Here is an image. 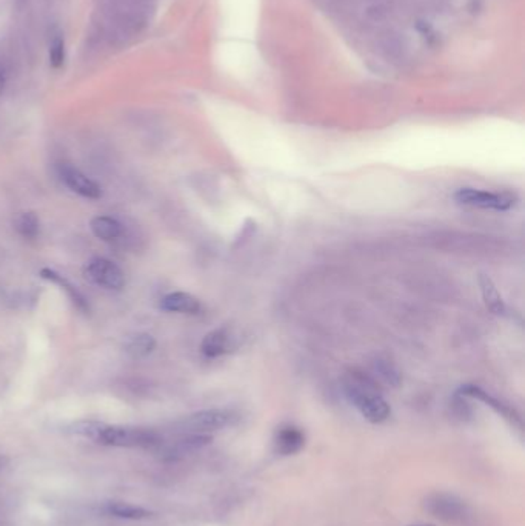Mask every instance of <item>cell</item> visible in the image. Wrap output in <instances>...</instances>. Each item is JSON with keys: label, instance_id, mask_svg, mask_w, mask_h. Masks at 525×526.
I'll list each match as a JSON object with an SVG mask.
<instances>
[{"label": "cell", "instance_id": "1", "mask_svg": "<svg viewBox=\"0 0 525 526\" xmlns=\"http://www.w3.org/2000/svg\"><path fill=\"white\" fill-rule=\"evenodd\" d=\"M73 433L93 438L99 444L117 448H158L162 444L159 434L147 428L116 427L99 422H79Z\"/></svg>", "mask_w": 525, "mask_h": 526}, {"label": "cell", "instance_id": "2", "mask_svg": "<svg viewBox=\"0 0 525 526\" xmlns=\"http://www.w3.org/2000/svg\"><path fill=\"white\" fill-rule=\"evenodd\" d=\"M345 395L368 422L383 423L392 414L378 384L361 371H349L342 378Z\"/></svg>", "mask_w": 525, "mask_h": 526}, {"label": "cell", "instance_id": "3", "mask_svg": "<svg viewBox=\"0 0 525 526\" xmlns=\"http://www.w3.org/2000/svg\"><path fill=\"white\" fill-rule=\"evenodd\" d=\"M239 420V414L231 410H205L186 417L181 423L186 434H210L224 428L233 427Z\"/></svg>", "mask_w": 525, "mask_h": 526}, {"label": "cell", "instance_id": "4", "mask_svg": "<svg viewBox=\"0 0 525 526\" xmlns=\"http://www.w3.org/2000/svg\"><path fill=\"white\" fill-rule=\"evenodd\" d=\"M454 200L460 205H467V207L507 211L516 205L518 196L514 192L509 191L490 192L475 190V188H460L454 192Z\"/></svg>", "mask_w": 525, "mask_h": 526}, {"label": "cell", "instance_id": "5", "mask_svg": "<svg viewBox=\"0 0 525 526\" xmlns=\"http://www.w3.org/2000/svg\"><path fill=\"white\" fill-rule=\"evenodd\" d=\"M85 276L105 290L119 291L125 285V276L122 269L108 259H91L85 267Z\"/></svg>", "mask_w": 525, "mask_h": 526}, {"label": "cell", "instance_id": "6", "mask_svg": "<svg viewBox=\"0 0 525 526\" xmlns=\"http://www.w3.org/2000/svg\"><path fill=\"white\" fill-rule=\"evenodd\" d=\"M426 510L445 522H462L469 515L467 505L453 494L435 493L426 499Z\"/></svg>", "mask_w": 525, "mask_h": 526}, {"label": "cell", "instance_id": "7", "mask_svg": "<svg viewBox=\"0 0 525 526\" xmlns=\"http://www.w3.org/2000/svg\"><path fill=\"white\" fill-rule=\"evenodd\" d=\"M239 335H236L235 329L225 325L220 328L210 331L202 339L201 344V352L207 359H218V357L230 354L231 351L236 350Z\"/></svg>", "mask_w": 525, "mask_h": 526}, {"label": "cell", "instance_id": "8", "mask_svg": "<svg viewBox=\"0 0 525 526\" xmlns=\"http://www.w3.org/2000/svg\"><path fill=\"white\" fill-rule=\"evenodd\" d=\"M57 174L66 187L82 198L99 199L102 196V190L98 183L83 174L82 171L77 170L72 164H66V162L59 164Z\"/></svg>", "mask_w": 525, "mask_h": 526}, {"label": "cell", "instance_id": "9", "mask_svg": "<svg viewBox=\"0 0 525 526\" xmlns=\"http://www.w3.org/2000/svg\"><path fill=\"white\" fill-rule=\"evenodd\" d=\"M210 444H211V437L207 434H186L179 440H176L175 444L167 445V446L159 445L158 448L162 450L164 457H167L168 461H177L185 455L202 450Z\"/></svg>", "mask_w": 525, "mask_h": 526}, {"label": "cell", "instance_id": "10", "mask_svg": "<svg viewBox=\"0 0 525 526\" xmlns=\"http://www.w3.org/2000/svg\"><path fill=\"white\" fill-rule=\"evenodd\" d=\"M458 394L464 395V397H471V399H477V401L479 402H484L486 405L493 408L495 411L501 414V416L505 417L507 420L521 427V417L518 416V412L512 410L509 405H505L503 402L496 399V397L488 394L487 391H484L481 386H477V385H462L460 391H458Z\"/></svg>", "mask_w": 525, "mask_h": 526}, {"label": "cell", "instance_id": "11", "mask_svg": "<svg viewBox=\"0 0 525 526\" xmlns=\"http://www.w3.org/2000/svg\"><path fill=\"white\" fill-rule=\"evenodd\" d=\"M306 446V434L295 425L278 428L274 434V451L280 455H295Z\"/></svg>", "mask_w": 525, "mask_h": 526}, {"label": "cell", "instance_id": "12", "mask_svg": "<svg viewBox=\"0 0 525 526\" xmlns=\"http://www.w3.org/2000/svg\"><path fill=\"white\" fill-rule=\"evenodd\" d=\"M160 308L164 311L176 314H188V316H196L202 311V303L193 296L190 293L184 291H175L167 296L162 297Z\"/></svg>", "mask_w": 525, "mask_h": 526}, {"label": "cell", "instance_id": "13", "mask_svg": "<svg viewBox=\"0 0 525 526\" xmlns=\"http://www.w3.org/2000/svg\"><path fill=\"white\" fill-rule=\"evenodd\" d=\"M154 348H156V339L147 333L128 335L124 342V351L132 359H143V357L150 356Z\"/></svg>", "mask_w": 525, "mask_h": 526}, {"label": "cell", "instance_id": "14", "mask_svg": "<svg viewBox=\"0 0 525 526\" xmlns=\"http://www.w3.org/2000/svg\"><path fill=\"white\" fill-rule=\"evenodd\" d=\"M94 236L102 242H116L122 236V225L108 216H96L90 222Z\"/></svg>", "mask_w": 525, "mask_h": 526}, {"label": "cell", "instance_id": "15", "mask_svg": "<svg viewBox=\"0 0 525 526\" xmlns=\"http://www.w3.org/2000/svg\"><path fill=\"white\" fill-rule=\"evenodd\" d=\"M40 277L45 280H48V282H53L56 285L62 286V290H65L66 294L68 297L72 299L73 303L76 305L81 311L83 313H87L90 311V307H88L87 301H85V297L81 294V291L74 288V286L68 282V280L64 277V276L59 275V273H56L55 269L44 268L40 271Z\"/></svg>", "mask_w": 525, "mask_h": 526}, {"label": "cell", "instance_id": "16", "mask_svg": "<svg viewBox=\"0 0 525 526\" xmlns=\"http://www.w3.org/2000/svg\"><path fill=\"white\" fill-rule=\"evenodd\" d=\"M479 285H481L482 297L486 301V307L493 314L505 313V305H503V297L499 294L498 288L493 284V280L488 276H479Z\"/></svg>", "mask_w": 525, "mask_h": 526}, {"label": "cell", "instance_id": "17", "mask_svg": "<svg viewBox=\"0 0 525 526\" xmlns=\"http://www.w3.org/2000/svg\"><path fill=\"white\" fill-rule=\"evenodd\" d=\"M105 511L110 515L119 517V519H128V521H142L151 515V513L143 510L142 506L136 505L124 504V502H111L105 506Z\"/></svg>", "mask_w": 525, "mask_h": 526}, {"label": "cell", "instance_id": "18", "mask_svg": "<svg viewBox=\"0 0 525 526\" xmlns=\"http://www.w3.org/2000/svg\"><path fill=\"white\" fill-rule=\"evenodd\" d=\"M14 228L27 241H34L40 234V222L33 211L19 214L14 220Z\"/></svg>", "mask_w": 525, "mask_h": 526}, {"label": "cell", "instance_id": "19", "mask_svg": "<svg viewBox=\"0 0 525 526\" xmlns=\"http://www.w3.org/2000/svg\"><path fill=\"white\" fill-rule=\"evenodd\" d=\"M49 66L55 70H61L66 61L65 38L61 31H56L49 38L48 45Z\"/></svg>", "mask_w": 525, "mask_h": 526}, {"label": "cell", "instance_id": "20", "mask_svg": "<svg viewBox=\"0 0 525 526\" xmlns=\"http://www.w3.org/2000/svg\"><path fill=\"white\" fill-rule=\"evenodd\" d=\"M6 83H8V65L4 55H0V94L5 91Z\"/></svg>", "mask_w": 525, "mask_h": 526}, {"label": "cell", "instance_id": "21", "mask_svg": "<svg viewBox=\"0 0 525 526\" xmlns=\"http://www.w3.org/2000/svg\"><path fill=\"white\" fill-rule=\"evenodd\" d=\"M411 526H433V525H426V523H422V525H411Z\"/></svg>", "mask_w": 525, "mask_h": 526}, {"label": "cell", "instance_id": "22", "mask_svg": "<svg viewBox=\"0 0 525 526\" xmlns=\"http://www.w3.org/2000/svg\"><path fill=\"white\" fill-rule=\"evenodd\" d=\"M0 468H2V461H0Z\"/></svg>", "mask_w": 525, "mask_h": 526}]
</instances>
